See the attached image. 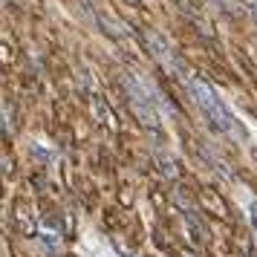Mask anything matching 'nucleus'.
<instances>
[{"label": "nucleus", "mask_w": 257, "mask_h": 257, "mask_svg": "<svg viewBox=\"0 0 257 257\" xmlns=\"http://www.w3.org/2000/svg\"><path fill=\"white\" fill-rule=\"evenodd\" d=\"M182 84H185L188 95L194 98V104L202 110V116L208 118V124L217 130V133L231 136V139H237V142H245V127L237 121V116L231 113V107L225 104V101H222L220 95L214 93L202 78L185 72V75H182Z\"/></svg>", "instance_id": "nucleus-1"}, {"label": "nucleus", "mask_w": 257, "mask_h": 257, "mask_svg": "<svg viewBox=\"0 0 257 257\" xmlns=\"http://www.w3.org/2000/svg\"><path fill=\"white\" fill-rule=\"evenodd\" d=\"M124 90H127V98H130V104H133V110H136V116L142 118V124L156 127V124H159V116H156L151 98H148L151 90H148L136 75H127V78H124Z\"/></svg>", "instance_id": "nucleus-2"}, {"label": "nucleus", "mask_w": 257, "mask_h": 257, "mask_svg": "<svg viewBox=\"0 0 257 257\" xmlns=\"http://www.w3.org/2000/svg\"><path fill=\"white\" fill-rule=\"evenodd\" d=\"M245 208H248V222H251V228L257 231V199H248Z\"/></svg>", "instance_id": "nucleus-3"}, {"label": "nucleus", "mask_w": 257, "mask_h": 257, "mask_svg": "<svg viewBox=\"0 0 257 257\" xmlns=\"http://www.w3.org/2000/svg\"><path fill=\"white\" fill-rule=\"evenodd\" d=\"M211 3H214L217 9H222V12H231L234 9V0H211Z\"/></svg>", "instance_id": "nucleus-4"}, {"label": "nucleus", "mask_w": 257, "mask_h": 257, "mask_svg": "<svg viewBox=\"0 0 257 257\" xmlns=\"http://www.w3.org/2000/svg\"><path fill=\"white\" fill-rule=\"evenodd\" d=\"M248 12H251V18H254V24H257V0H248Z\"/></svg>", "instance_id": "nucleus-5"}]
</instances>
